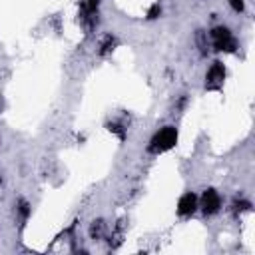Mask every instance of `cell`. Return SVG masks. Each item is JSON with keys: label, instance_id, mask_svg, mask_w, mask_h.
Wrapping results in <instances>:
<instances>
[{"label": "cell", "instance_id": "cell-1", "mask_svg": "<svg viewBox=\"0 0 255 255\" xmlns=\"http://www.w3.org/2000/svg\"><path fill=\"white\" fill-rule=\"evenodd\" d=\"M177 139H179L177 128H175V126H163V128H159V129L151 135V139H149V143H147V151L153 153V155L163 153V151H169L171 147H175Z\"/></svg>", "mask_w": 255, "mask_h": 255}, {"label": "cell", "instance_id": "cell-2", "mask_svg": "<svg viewBox=\"0 0 255 255\" xmlns=\"http://www.w3.org/2000/svg\"><path fill=\"white\" fill-rule=\"evenodd\" d=\"M209 36H211V42H213L215 50H219V52H233L235 46H237L231 30L227 26H215L209 32Z\"/></svg>", "mask_w": 255, "mask_h": 255}, {"label": "cell", "instance_id": "cell-3", "mask_svg": "<svg viewBox=\"0 0 255 255\" xmlns=\"http://www.w3.org/2000/svg\"><path fill=\"white\" fill-rule=\"evenodd\" d=\"M221 205H223L221 195H219V191L213 189V187L205 189V191L201 193V197H199V209H201L203 215H207V217L217 215V213L221 211Z\"/></svg>", "mask_w": 255, "mask_h": 255}, {"label": "cell", "instance_id": "cell-4", "mask_svg": "<svg viewBox=\"0 0 255 255\" xmlns=\"http://www.w3.org/2000/svg\"><path fill=\"white\" fill-rule=\"evenodd\" d=\"M223 80H225V66L221 62H213L205 72V88L217 90L223 86Z\"/></svg>", "mask_w": 255, "mask_h": 255}, {"label": "cell", "instance_id": "cell-5", "mask_svg": "<svg viewBox=\"0 0 255 255\" xmlns=\"http://www.w3.org/2000/svg\"><path fill=\"white\" fill-rule=\"evenodd\" d=\"M199 209V197L193 191H185L177 199V215L179 217H191Z\"/></svg>", "mask_w": 255, "mask_h": 255}, {"label": "cell", "instance_id": "cell-6", "mask_svg": "<svg viewBox=\"0 0 255 255\" xmlns=\"http://www.w3.org/2000/svg\"><path fill=\"white\" fill-rule=\"evenodd\" d=\"M227 2H229L231 10H233V12H237V14L245 10V0H227Z\"/></svg>", "mask_w": 255, "mask_h": 255}, {"label": "cell", "instance_id": "cell-7", "mask_svg": "<svg viewBox=\"0 0 255 255\" xmlns=\"http://www.w3.org/2000/svg\"><path fill=\"white\" fill-rule=\"evenodd\" d=\"M100 4H102V0H86V12H88V16H92L98 10Z\"/></svg>", "mask_w": 255, "mask_h": 255}, {"label": "cell", "instance_id": "cell-8", "mask_svg": "<svg viewBox=\"0 0 255 255\" xmlns=\"http://www.w3.org/2000/svg\"><path fill=\"white\" fill-rule=\"evenodd\" d=\"M159 14H161V6H159V4H153V6L149 8V12H147V18L153 20V18H157Z\"/></svg>", "mask_w": 255, "mask_h": 255}]
</instances>
